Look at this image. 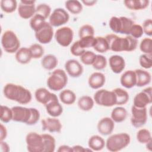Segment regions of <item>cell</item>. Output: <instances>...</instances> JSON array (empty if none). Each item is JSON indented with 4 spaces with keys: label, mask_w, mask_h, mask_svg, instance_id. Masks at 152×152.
<instances>
[{
    "label": "cell",
    "mask_w": 152,
    "mask_h": 152,
    "mask_svg": "<svg viewBox=\"0 0 152 152\" xmlns=\"http://www.w3.org/2000/svg\"><path fill=\"white\" fill-rule=\"evenodd\" d=\"M105 38L107 41L109 50L116 52L133 51L137 48L138 44L137 40L130 35L121 37L115 34H109L106 35Z\"/></svg>",
    "instance_id": "6da1fadb"
},
{
    "label": "cell",
    "mask_w": 152,
    "mask_h": 152,
    "mask_svg": "<svg viewBox=\"0 0 152 152\" xmlns=\"http://www.w3.org/2000/svg\"><path fill=\"white\" fill-rule=\"evenodd\" d=\"M65 68L68 75L72 77H80L83 72V67L75 59L68 60L65 64Z\"/></svg>",
    "instance_id": "e0dca14e"
},
{
    "label": "cell",
    "mask_w": 152,
    "mask_h": 152,
    "mask_svg": "<svg viewBox=\"0 0 152 152\" xmlns=\"http://www.w3.org/2000/svg\"><path fill=\"white\" fill-rule=\"evenodd\" d=\"M12 121L27 124L31 116V109L23 106H14L11 108Z\"/></svg>",
    "instance_id": "4fadbf2b"
},
{
    "label": "cell",
    "mask_w": 152,
    "mask_h": 152,
    "mask_svg": "<svg viewBox=\"0 0 152 152\" xmlns=\"http://www.w3.org/2000/svg\"><path fill=\"white\" fill-rule=\"evenodd\" d=\"M94 100L88 96H83L78 100L79 108L83 111H89L94 106Z\"/></svg>",
    "instance_id": "4dcf8cb0"
},
{
    "label": "cell",
    "mask_w": 152,
    "mask_h": 152,
    "mask_svg": "<svg viewBox=\"0 0 152 152\" xmlns=\"http://www.w3.org/2000/svg\"><path fill=\"white\" fill-rule=\"evenodd\" d=\"M112 91L116 96V104L122 105L128 102L129 97L128 92L126 90L121 88H116Z\"/></svg>",
    "instance_id": "d6a6232c"
},
{
    "label": "cell",
    "mask_w": 152,
    "mask_h": 152,
    "mask_svg": "<svg viewBox=\"0 0 152 152\" xmlns=\"http://www.w3.org/2000/svg\"><path fill=\"white\" fill-rule=\"evenodd\" d=\"M30 109H31V116L27 125H35L39 120L40 115L39 111L37 109L31 107Z\"/></svg>",
    "instance_id": "816d5d0a"
},
{
    "label": "cell",
    "mask_w": 152,
    "mask_h": 152,
    "mask_svg": "<svg viewBox=\"0 0 152 152\" xmlns=\"http://www.w3.org/2000/svg\"><path fill=\"white\" fill-rule=\"evenodd\" d=\"M134 71L136 74V86L137 87H144L151 82V74L148 71L141 69H135Z\"/></svg>",
    "instance_id": "7402d4cb"
},
{
    "label": "cell",
    "mask_w": 152,
    "mask_h": 152,
    "mask_svg": "<svg viewBox=\"0 0 152 152\" xmlns=\"http://www.w3.org/2000/svg\"><path fill=\"white\" fill-rule=\"evenodd\" d=\"M106 142L104 139L99 135H94L91 136L88 141V145L92 151L102 150L105 146Z\"/></svg>",
    "instance_id": "d4e9b609"
},
{
    "label": "cell",
    "mask_w": 152,
    "mask_h": 152,
    "mask_svg": "<svg viewBox=\"0 0 152 152\" xmlns=\"http://www.w3.org/2000/svg\"><path fill=\"white\" fill-rule=\"evenodd\" d=\"M147 0H125L124 1L125 7L131 10H141L146 8L149 5Z\"/></svg>",
    "instance_id": "484cf974"
},
{
    "label": "cell",
    "mask_w": 152,
    "mask_h": 152,
    "mask_svg": "<svg viewBox=\"0 0 152 152\" xmlns=\"http://www.w3.org/2000/svg\"><path fill=\"white\" fill-rule=\"evenodd\" d=\"M57 151L58 152H73L72 148L66 145H62L59 146Z\"/></svg>",
    "instance_id": "11a10c76"
},
{
    "label": "cell",
    "mask_w": 152,
    "mask_h": 152,
    "mask_svg": "<svg viewBox=\"0 0 152 152\" xmlns=\"http://www.w3.org/2000/svg\"><path fill=\"white\" fill-rule=\"evenodd\" d=\"M94 100L98 105L105 107H111L116 104V96L112 90H97L94 95Z\"/></svg>",
    "instance_id": "8992f818"
},
{
    "label": "cell",
    "mask_w": 152,
    "mask_h": 152,
    "mask_svg": "<svg viewBox=\"0 0 152 152\" xmlns=\"http://www.w3.org/2000/svg\"><path fill=\"white\" fill-rule=\"evenodd\" d=\"M35 1L22 0L18 7V13L23 19L31 18L35 14Z\"/></svg>",
    "instance_id": "7c38bea8"
},
{
    "label": "cell",
    "mask_w": 152,
    "mask_h": 152,
    "mask_svg": "<svg viewBox=\"0 0 152 152\" xmlns=\"http://www.w3.org/2000/svg\"><path fill=\"white\" fill-rule=\"evenodd\" d=\"M106 78L104 75L100 72L92 73L88 80L89 86L93 89H98L102 87L105 83Z\"/></svg>",
    "instance_id": "44dd1931"
},
{
    "label": "cell",
    "mask_w": 152,
    "mask_h": 152,
    "mask_svg": "<svg viewBox=\"0 0 152 152\" xmlns=\"http://www.w3.org/2000/svg\"><path fill=\"white\" fill-rule=\"evenodd\" d=\"M74 32L69 27H62L58 28L55 33V38L57 43L63 47L68 46L72 42Z\"/></svg>",
    "instance_id": "ba28073f"
},
{
    "label": "cell",
    "mask_w": 152,
    "mask_h": 152,
    "mask_svg": "<svg viewBox=\"0 0 152 152\" xmlns=\"http://www.w3.org/2000/svg\"><path fill=\"white\" fill-rule=\"evenodd\" d=\"M141 51L145 54L151 55L152 52V40L150 38H144L142 39L140 45Z\"/></svg>",
    "instance_id": "7bdbcfd3"
},
{
    "label": "cell",
    "mask_w": 152,
    "mask_h": 152,
    "mask_svg": "<svg viewBox=\"0 0 152 152\" xmlns=\"http://www.w3.org/2000/svg\"><path fill=\"white\" fill-rule=\"evenodd\" d=\"M136 74L134 71L128 70L121 77L120 82L122 86L126 88H131L136 86Z\"/></svg>",
    "instance_id": "ffe728a7"
},
{
    "label": "cell",
    "mask_w": 152,
    "mask_h": 152,
    "mask_svg": "<svg viewBox=\"0 0 152 152\" xmlns=\"http://www.w3.org/2000/svg\"><path fill=\"white\" fill-rule=\"evenodd\" d=\"M0 145L1 152H8L10 150V146L6 142H4V141H1Z\"/></svg>",
    "instance_id": "9f6ffc18"
},
{
    "label": "cell",
    "mask_w": 152,
    "mask_h": 152,
    "mask_svg": "<svg viewBox=\"0 0 152 152\" xmlns=\"http://www.w3.org/2000/svg\"><path fill=\"white\" fill-rule=\"evenodd\" d=\"M82 2L86 6H93L94 5L96 2L97 1H94V0H83L82 1Z\"/></svg>",
    "instance_id": "680465c9"
},
{
    "label": "cell",
    "mask_w": 152,
    "mask_h": 152,
    "mask_svg": "<svg viewBox=\"0 0 152 152\" xmlns=\"http://www.w3.org/2000/svg\"><path fill=\"white\" fill-rule=\"evenodd\" d=\"M137 139L141 144H147L151 141V135L150 131L145 128L140 129L137 133Z\"/></svg>",
    "instance_id": "74e56055"
},
{
    "label": "cell",
    "mask_w": 152,
    "mask_h": 152,
    "mask_svg": "<svg viewBox=\"0 0 152 152\" xmlns=\"http://www.w3.org/2000/svg\"><path fill=\"white\" fill-rule=\"evenodd\" d=\"M96 56V54L91 51H85L80 56V60L85 65H92Z\"/></svg>",
    "instance_id": "f6af8a7d"
},
{
    "label": "cell",
    "mask_w": 152,
    "mask_h": 152,
    "mask_svg": "<svg viewBox=\"0 0 152 152\" xmlns=\"http://www.w3.org/2000/svg\"><path fill=\"white\" fill-rule=\"evenodd\" d=\"M27 149L30 152H43L44 145L42 134L31 132L26 137Z\"/></svg>",
    "instance_id": "52a82bcc"
},
{
    "label": "cell",
    "mask_w": 152,
    "mask_h": 152,
    "mask_svg": "<svg viewBox=\"0 0 152 152\" xmlns=\"http://www.w3.org/2000/svg\"><path fill=\"white\" fill-rule=\"evenodd\" d=\"M44 145L43 152H53L55 150V140L49 134H42Z\"/></svg>",
    "instance_id": "1f68e13d"
},
{
    "label": "cell",
    "mask_w": 152,
    "mask_h": 152,
    "mask_svg": "<svg viewBox=\"0 0 152 152\" xmlns=\"http://www.w3.org/2000/svg\"><path fill=\"white\" fill-rule=\"evenodd\" d=\"M144 34L142 27L141 25L137 24H134L130 30V36L135 39L141 37Z\"/></svg>",
    "instance_id": "681fc988"
},
{
    "label": "cell",
    "mask_w": 152,
    "mask_h": 152,
    "mask_svg": "<svg viewBox=\"0 0 152 152\" xmlns=\"http://www.w3.org/2000/svg\"><path fill=\"white\" fill-rule=\"evenodd\" d=\"M115 122L111 118L105 117L101 119L97 124L98 132L103 135H108L110 134L115 127Z\"/></svg>",
    "instance_id": "ac0fdd59"
},
{
    "label": "cell",
    "mask_w": 152,
    "mask_h": 152,
    "mask_svg": "<svg viewBox=\"0 0 152 152\" xmlns=\"http://www.w3.org/2000/svg\"><path fill=\"white\" fill-rule=\"evenodd\" d=\"M71 53L75 56H81V55L86 51V49L83 48L79 44L78 40L74 42L71 48H70Z\"/></svg>",
    "instance_id": "f907efd6"
},
{
    "label": "cell",
    "mask_w": 152,
    "mask_h": 152,
    "mask_svg": "<svg viewBox=\"0 0 152 152\" xmlns=\"http://www.w3.org/2000/svg\"><path fill=\"white\" fill-rule=\"evenodd\" d=\"M3 93L7 99L22 104L28 103L32 99L30 90L20 85L13 83L7 84L4 87Z\"/></svg>",
    "instance_id": "7a4b0ae2"
},
{
    "label": "cell",
    "mask_w": 152,
    "mask_h": 152,
    "mask_svg": "<svg viewBox=\"0 0 152 152\" xmlns=\"http://www.w3.org/2000/svg\"><path fill=\"white\" fill-rule=\"evenodd\" d=\"M46 23V19L40 15L35 14L30 21V26L35 32L40 30Z\"/></svg>",
    "instance_id": "f1b7e54d"
},
{
    "label": "cell",
    "mask_w": 152,
    "mask_h": 152,
    "mask_svg": "<svg viewBox=\"0 0 152 152\" xmlns=\"http://www.w3.org/2000/svg\"><path fill=\"white\" fill-rule=\"evenodd\" d=\"M69 19L68 13L64 9L58 8L55 9L49 16V24L52 27H59L66 23Z\"/></svg>",
    "instance_id": "30bf717a"
},
{
    "label": "cell",
    "mask_w": 152,
    "mask_h": 152,
    "mask_svg": "<svg viewBox=\"0 0 152 152\" xmlns=\"http://www.w3.org/2000/svg\"><path fill=\"white\" fill-rule=\"evenodd\" d=\"M96 37V43L93 47L94 49L100 53H105L109 50V45L105 37L97 36Z\"/></svg>",
    "instance_id": "e575fe53"
},
{
    "label": "cell",
    "mask_w": 152,
    "mask_h": 152,
    "mask_svg": "<svg viewBox=\"0 0 152 152\" xmlns=\"http://www.w3.org/2000/svg\"><path fill=\"white\" fill-rule=\"evenodd\" d=\"M7 136V130L6 127L3 125V124H1L0 127V140L4 141Z\"/></svg>",
    "instance_id": "db71d44e"
},
{
    "label": "cell",
    "mask_w": 152,
    "mask_h": 152,
    "mask_svg": "<svg viewBox=\"0 0 152 152\" xmlns=\"http://www.w3.org/2000/svg\"><path fill=\"white\" fill-rule=\"evenodd\" d=\"M107 65V60L105 56L102 55H96V58L92 64L93 67L97 70L103 69Z\"/></svg>",
    "instance_id": "ee69618b"
},
{
    "label": "cell",
    "mask_w": 152,
    "mask_h": 152,
    "mask_svg": "<svg viewBox=\"0 0 152 152\" xmlns=\"http://www.w3.org/2000/svg\"><path fill=\"white\" fill-rule=\"evenodd\" d=\"M15 59L17 61L21 64H26L30 62L32 59V56L29 48H21L15 53Z\"/></svg>",
    "instance_id": "cb8c5ba5"
},
{
    "label": "cell",
    "mask_w": 152,
    "mask_h": 152,
    "mask_svg": "<svg viewBox=\"0 0 152 152\" xmlns=\"http://www.w3.org/2000/svg\"><path fill=\"white\" fill-rule=\"evenodd\" d=\"M54 93L50 92L45 88H39L35 91L34 96L36 100L45 106L52 99Z\"/></svg>",
    "instance_id": "603a6c76"
},
{
    "label": "cell",
    "mask_w": 152,
    "mask_h": 152,
    "mask_svg": "<svg viewBox=\"0 0 152 152\" xmlns=\"http://www.w3.org/2000/svg\"><path fill=\"white\" fill-rule=\"evenodd\" d=\"M78 35L80 38H82L86 36H94V29L93 26L90 24H84L82 26L78 31Z\"/></svg>",
    "instance_id": "bcb514c9"
},
{
    "label": "cell",
    "mask_w": 152,
    "mask_h": 152,
    "mask_svg": "<svg viewBox=\"0 0 152 152\" xmlns=\"http://www.w3.org/2000/svg\"><path fill=\"white\" fill-rule=\"evenodd\" d=\"M109 26L110 28L116 33H120L121 28V23L119 17L113 16L110 18Z\"/></svg>",
    "instance_id": "7dc6e473"
},
{
    "label": "cell",
    "mask_w": 152,
    "mask_h": 152,
    "mask_svg": "<svg viewBox=\"0 0 152 152\" xmlns=\"http://www.w3.org/2000/svg\"><path fill=\"white\" fill-rule=\"evenodd\" d=\"M51 8L46 4H40L36 7L35 14H39L43 17L45 19L50 15Z\"/></svg>",
    "instance_id": "ab89813d"
},
{
    "label": "cell",
    "mask_w": 152,
    "mask_h": 152,
    "mask_svg": "<svg viewBox=\"0 0 152 152\" xmlns=\"http://www.w3.org/2000/svg\"><path fill=\"white\" fill-rule=\"evenodd\" d=\"M151 87H148L135 95L133 100V106L137 107H145L152 102Z\"/></svg>",
    "instance_id": "8fae6325"
},
{
    "label": "cell",
    "mask_w": 152,
    "mask_h": 152,
    "mask_svg": "<svg viewBox=\"0 0 152 152\" xmlns=\"http://www.w3.org/2000/svg\"><path fill=\"white\" fill-rule=\"evenodd\" d=\"M80 45L84 49L93 48L96 43V37L94 36H86L80 38L78 40Z\"/></svg>",
    "instance_id": "60d3db41"
},
{
    "label": "cell",
    "mask_w": 152,
    "mask_h": 152,
    "mask_svg": "<svg viewBox=\"0 0 152 152\" xmlns=\"http://www.w3.org/2000/svg\"><path fill=\"white\" fill-rule=\"evenodd\" d=\"M65 7L68 11L73 14H78L83 10L81 3L77 0H69L66 1Z\"/></svg>",
    "instance_id": "836d02e7"
},
{
    "label": "cell",
    "mask_w": 152,
    "mask_h": 152,
    "mask_svg": "<svg viewBox=\"0 0 152 152\" xmlns=\"http://www.w3.org/2000/svg\"><path fill=\"white\" fill-rule=\"evenodd\" d=\"M61 101L65 104H72L76 100V95L72 90L66 89L62 90L59 94Z\"/></svg>",
    "instance_id": "f546056e"
},
{
    "label": "cell",
    "mask_w": 152,
    "mask_h": 152,
    "mask_svg": "<svg viewBox=\"0 0 152 152\" xmlns=\"http://www.w3.org/2000/svg\"><path fill=\"white\" fill-rule=\"evenodd\" d=\"M121 23V28L120 33L126 35H129L130 30L134 24V22L130 18L126 17H120Z\"/></svg>",
    "instance_id": "d590c367"
},
{
    "label": "cell",
    "mask_w": 152,
    "mask_h": 152,
    "mask_svg": "<svg viewBox=\"0 0 152 152\" xmlns=\"http://www.w3.org/2000/svg\"><path fill=\"white\" fill-rule=\"evenodd\" d=\"M68 83V77L66 72L61 69L54 70L47 80V86L53 91L62 90Z\"/></svg>",
    "instance_id": "277c9868"
},
{
    "label": "cell",
    "mask_w": 152,
    "mask_h": 152,
    "mask_svg": "<svg viewBox=\"0 0 152 152\" xmlns=\"http://www.w3.org/2000/svg\"><path fill=\"white\" fill-rule=\"evenodd\" d=\"M72 148L73 152H84V151H86L87 150L91 151V150H87V149L84 148L83 146L80 145H74L73 147H72Z\"/></svg>",
    "instance_id": "6f0895ef"
},
{
    "label": "cell",
    "mask_w": 152,
    "mask_h": 152,
    "mask_svg": "<svg viewBox=\"0 0 152 152\" xmlns=\"http://www.w3.org/2000/svg\"><path fill=\"white\" fill-rule=\"evenodd\" d=\"M142 30L144 33L147 36H151L152 35V20L150 18L146 19L142 23Z\"/></svg>",
    "instance_id": "f5cc1de1"
},
{
    "label": "cell",
    "mask_w": 152,
    "mask_h": 152,
    "mask_svg": "<svg viewBox=\"0 0 152 152\" xmlns=\"http://www.w3.org/2000/svg\"><path fill=\"white\" fill-rule=\"evenodd\" d=\"M0 119L4 123H8L12 120V109L8 106L1 105L0 110Z\"/></svg>",
    "instance_id": "f35d334b"
},
{
    "label": "cell",
    "mask_w": 152,
    "mask_h": 152,
    "mask_svg": "<svg viewBox=\"0 0 152 152\" xmlns=\"http://www.w3.org/2000/svg\"><path fill=\"white\" fill-rule=\"evenodd\" d=\"M151 142H152V140L149 141L148 142H147L146 144V147H147V148H148L150 151L151 150Z\"/></svg>",
    "instance_id": "91938a15"
},
{
    "label": "cell",
    "mask_w": 152,
    "mask_h": 152,
    "mask_svg": "<svg viewBox=\"0 0 152 152\" xmlns=\"http://www.w3.org/2000/svg\"><path fill=\"white\" fill-rule=\"evenodd\" d=\"M30 50L32 56V58L38 59L41 58L44 54V49L42 45L38 43H34L31 45L30 48Z\"/></svg>",
    "instance_id": "b9f144b4"
},
{
    "label": "cell",
    "mask_w": 152,
    "mask_h": 152,
    "mask_svg": "<svg viewBox=\"0 0 152 152\" xmlns=\"http://www.w3.org/2000/svg\"><path fill=\"white\" fill-rule=\"evenodd\" d=\"M131 141V138L127 133L122 132L112 135L106 140V148L112 152L121 151L127 147Z\"/></svg>",
    "instance_id": "3957f363"
},
{
    "label": "cell",
    "mask_w": 152,
    "mask_h": 152,
    "mask_svg": "<svg viewBox=\"0 0 152 152\" xmlns=\"http://www.w3.org/2000/svg\"><path fill=\"white\" fill-rule=\"evenodd\" d=\"M47 113L52 117L59 116L63 112V107L59 102L58 97L54 94L52 99L45 105Z\"/></svg>",
    "instance_id": "9a60e30c"
},
{
    "label": "cell",
    "mask_w": 152,
    "mask_h": 152,
    "mask_svg": "<svg viewBox=\"0 0 152 152\" xmlns=\"http://www.w3.org/2000/svg\"><path fill=\"white\" fill-rule=\"evenodd\" d=\"M109 62L110 69L115 74L121 73L125 68V59L120 55H115L111 56L109 58Z\"/></svg>",
    "instance_id": "d6986e66"
},
{
    "label": "cell",
    "mask_w": 152,
    "mask_h": 152,
    "mask_svg": "<svg viewBox=\"0 0 152 152\" xmlns=\"http://www.w3.org/2000/svg\"><path fill=\"white\" fill-rule=\"evenodd\" d=\"M17 7V2L15 0H2L1 1V8L6 13L13 12Z\"/></svg>",
    "instance_id": "8d00e7d4"
},
{
    "label": "cell",
    "mask_w": 152,
    "mask_h": 152,
    "mask_svg": "<svg viewBox=\"0 0 152 152\" xmlns=\"http://www.w3.org/2000/svg\"><path fill=\"white\" fill-rule=\"evenodd\" d=\"M58 64L57 58L52 55L48 54L45 55L41 61V65L42 67L48 70L53 69Z\"/></svg>",
    "instance_id": "4316f807"
},
{
    "label": "cell",
    "mask_w": 152,
    "mask_h": 152,
    "mask_svg": "<svg viewBox=\"0 0 152 152\" xmlns=\"http://www.w3.org/2000/svg\"><path fill=\"white\" fill-rule=\"evenodd\" d=\"M42 130L50 132H60L62 129V124L58 119L54 117L46 118L41 121Z\"/></svg>",
    "instance_id": "2e32d148"
},
{
    "label": "cell",
    "mask_w": 152,
    "mask_h": 152,
    "mask_svg": "<svg viewBox=\"0 0 152 152\" xmlns=\"http://www.w3.org/2000/svg\"><path fill=\"white\" fill-rule=\"evenodd\" d=\"M53 36V30L49 23L46 22L44 26L38 31L35 32V37L38 42L42 44H47L51 42Z\"/></svg>",
    "instance_id": "5bb4252c"
},
{
    "label": "cell",
    "mask_w": 152,
    "mask_h": 152,
    "mask_svg": "<svg viewBox=\"0 0 152 152\" xmlns=\"http://www.w3.org/2000/svg\"><path fill=\"white\" fill-rule=\"evenodd\" d=\"M147 120V108L137 107L132 106L131 107V122L135 128H140L145 125Z\"/></svg>",
    "instance_id": "9c48e42d"
},
{
    "label": "cell",
    "mask_w": 152,
    "mask_h": 152,
    "mask_svg": "<svg viewBox=\"0 0 152 152\" xmlns=\"http://www.w3.org/2000/svg\"><path fill=\"white\" fill-rule=\"evenodd\" d=\"M139 63L140 65L145 69L151 68L152 66V59L151 55L148 56L147 54H142L140 55L139 58Z\"/></svg>",
    "instance_id": "c3c4849f"
},
{
    "label": "cell",
    "mask_w": 152,
    "mask_h": 152,
    "mask_svg": "<svg viewBox=\"0 0 152 152\" xmlns=\"http://www.w3.org/2000/svg\"><path fill=\"white\" fill-rule=\"evenodd\" d=\"M127 116L126 110L121 106L114 108L111 112V119L115 122L119 123L124 121Z\"/></svg>",
    "instance_id": "83f0119b"
},
{
    "label": "cell",
    "mask_w": 152,
    "mask_h": 152,
    "mask_svg": "<svg viewBox=\"0 0 152 152\" xmlns=\"http://www.w3.org/2000/svg\"><path fill=\"white\" fill-rule=\"evenodd\" d=\"M1 45L5 52L13 53L19 49L20 42L13 31L7 30L1 37Z\"/></svg>",
    "instance_id": "5b68a950"
}]
</instances>
